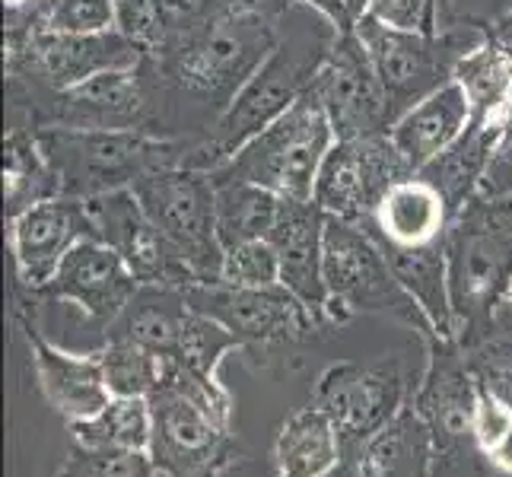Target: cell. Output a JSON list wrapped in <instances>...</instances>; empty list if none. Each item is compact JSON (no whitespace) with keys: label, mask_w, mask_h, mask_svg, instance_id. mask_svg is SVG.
Wrapping results in <instances>:
<instances>
[{"label":"cell","mask_w":512,"mask_h":477,"mask_svg":"<svg viewBox=\"0 0 512 477\" xmlns=\"http://www.w3.org/2000/svg\"><path fill=\"white\" fill-rule=\"evenodd\" d=\"M293 0H201L160 55L147 58L166 102V128L179 99L204 105L210 125L255 70L271 58Z\"/></svg>","instance_id":"cell-1"},{"label":"cell","mask_w":512,"mask_h":477,"mask_svg":"<svg viewBox=\"0 0 512 477\" xmlns=\"http://www.w3.org/2000/svg\"><path fill=\"white\" fill-rule=\"evenodd\" d=\"M287 23V16H284ZM338 39V32L328 20L306 7V20L280 32V42L271 51L249 83L233 96V102L220 112V118L207 131L194 134V147L188 156L191 169H217L226 163L242 144H249L255 134L290 112L293 105L309 93L312 77L319 74L322 61Z\"/></svg>","instance_id":"cell-2"},{"label":"cell","mask_w":512,"mask_h":477,"mask_svg":"<svg viewBox=\"0 0 512 477\" xmlns=\"http://www.w3.org/2000/svg\"><path fill=\"white\" fill-rule=\"evenodd\" d=\"M39 140L64 198L134 188L147 172L188 166L194 134L169 137L150 131H74L39 128Z\"/></svg>","instance_id":"cell-3"},{"label":"cell","mask_w":512,"mask_h":477,"mask_svg":"<svg viewBox=\"0 0 512 477\" xmlns=\"http://www.w3.org/2000/svg\"><path fill=\"white\" fill-rule=\"evenodd\" d=\"M10 121H26L35 128L160 134L166 128V102L160 80L144 58L134 70H105L74 90L10 102Z\"/></svg>","instance_id":"cell-4"},{"label":"cell","mask_w":512,"mask_h":477,"mask_svg":"<svg viewBox=\"0 0 512 477\" xmlns=\"http://www.w3.org/2000/svg\"><path fill=\"white\" fill-rule=\"evenodd\" d=\"M334 140L338 137L325 109L306 93L290 112L255 134L249 144H242L226 163L210 169V175L255 182L290 201H312L315 175Z\"/></svg>","instance_id":"cell-5"},{"label":"cell","mask_w":512,"mask_h":477,"mask_svg":"<svg viewBox=\"0 0 512 477\" xmlns=\"http://www.w3.org/2000/svg\"><path fill=\"white\" fill-rule=\"evenodd\" d=\"M357 35L385 90L392 121L452 80L455 64L484 39L481 23H455L439 35L395 29L376 16H363Z\"/></svg>","instance_id":"cell-6"},{"label":"cell","mask_w":512,"mask_h":477,"mask_svg":"<svg viewBox=\"0 0 512 477\" xmlns=\"http://www.w3.org/2000/svg\"><path fill=\"white\" fill-rule=\"evenodd\" d=\"M150 223L163 236L166 249L194 268H223V245L217 236L214 179L204 169L166 166L134 182Z\"/></svg>","instance_id":"cell-7"},{"label":"cell","mask_w":512,"mask_h":477,"mask_svg":"<svg viewBox=\"0 0 512 477\" xmlns=\"http://www.w3.org/2000/svg\"><path fill=\"white\" fill-rule=\"evenodd\" d=\"M404 179H414V169L398 153L388 131L357 140H334L315 175L312 201L328 217L357 223L373 217L385 191Z\"/></svg>","instance_id":"cell-8"},{"label":"cell","mask_w":512,"mask_h":477,"mask_svg":"<svg viewBox=\"0 0 512 477\" xmlns=\"http://www.w3.org/2000/svg\"><path fill=\"white\" fill-rule=\"evenodd\" d=\"M309 96L325 109L334 137L357 140L392 128L385 90L357 32L338 35L312 77Z\"/></svg>","instance_id":"cell-9"},{"label":"cell","mask_w":512,"mask_h":477,"mask_svg":"<svg viewBox=\"0 0 512 477\" xmlns=\"http://www.w3.org/2000/svg\"><path fill=\"white\" fill-rule=\"evenodd\" d=\"M86 239V217L80 198H45L10 217V245L20 280L45 287L55 280L61 261Z\"/></svg>","instance_id":"cell-10"},{"label":"cell","mask_w":512,"mask_h":477,"mask_svg":"<svg viewBox=\"0 0 512 477\" xmlns=\"http://www.w3.org/2000/svg\"><path fill=\"white\" fill-rule=\"evenodd\" d=\"M134 284L137 274L115 249L96 239H80L48 287L96 318H115L134 296Z\"/></svg>","instance_id":"cell-11"},{"label":"cell","mask_w":512,"mask_h":477,"mask_svg":"<svg viewBox=\"0 0 512 477\" xmlns=\"http://www.w3.org/2000/svg\"><path fill=\"white\" fill-rule=\"evenodd\" d=\"M471 125V109L455 80L443 83L436 93L423 96L408 112H401L388 137L398 147V153L408 159V166L417 172L427 169L439 153H446L458 137Z\"/></svg>","instance_id":"cell-12"},{"label":"cell","mask_w":512,"mask_h":477,"mask_svg":"<svg viewBox=\"0 0 512 477\" xmlns=\"http://www.w3.org/2000/svg\"><path fill=\"white\" fill-rule=\"evenodd\" d=\"M325 220L315 201L284 198L274 233L268 236L280 255V284L293 296L322 299L325 287Z\"/></svg>","instance_id":"cell-13"},{"label":"cell","mask_w":512,"mask_h":477,"mask_svg":"<svg viewBox=\"0 0 512 477\" xmlns=\"http://www.w3.org/2000/svg\"><path fill=\"white\" fill-rule=\"evenodd\" d=\"M452 217L446 198L427 179H404L385 191V198L373 210V223L398 249H423L433 245Z\"/></svg>","instance_id":"cell-14"},{"label":"cell","mask_w":512,"mask_h":477,"mask_svg":"<svg viewBox=\"0 0 512 477\" xmlns=\"http://www.w3.org/2000/svg\"><path fill=\"white\" fill-rule=\"evenodd\" d=\"M39 353V379L48 401L74 420H93L112 404V388L105 382L102 360L74 357V353L55 350L48 344L35 347Z\"/></svg>","instance_id":"cell-15"},{"label":"cell","mask_w":512,"mask_h":477,"mask_svg":"<svg viewBox=\"0 0 512 477\" xmlns=\"http://www.w3.org/2000/svg\"><path fill=\"white\" fill-rule=\"evenodd\" d=\"M452 80L462 86L471 109V125L503 128L509 102H512V55L497 42L484 39L465 51L462 61L455 64Z\"/></svg>","instance_id":"cell-16"},{"label":"cell","mask_w":512,"mask_h":477,"mask_svg":"<svg viewBox=\"0 0 512 477\" xmlns=\"http://www.w3.org/2000/svg\"><path fill=\"white\" fill-rule=\"evenodd\" d=\"M214 179V210H217V236L223 252L242 242L268 239L277 226L284 198L271 188L242 179Z\"/></svg>","instance_id":"cell-17"},{"label":"cell","mask_w":512,"mask_h":477,"mask_svg":"<svg viewBox=\"0 0 512 477\" xmlns=\"http://www.w3.org/2000/svg\"><path fill=\"white\" fill-rule=\"evenodd\" d=\"M497 137H500L497 128L468 125L465 134L458 137L446 153H439L427 169L417 172L420 179H427L443 194L452 214H458L468 201L478 198V188L487 172L490 153L497 147Z\"/></svg>","instance_id":"cell-18"},{"label":"cell","mask_w":512,"mask_h":477,"mask_svg":"<svg viewBox=\"0 0 512 477\" xmlns=\"http://www.w3.org/2000/svg\"><path fill=\"white\" fill-rule=\"evenodd\" d=\"M58 194L61 188L45 159L39 128L26 121H10L4 137V198L10 217Z\"/></svg>","instance_id":"cell-19"},{"label":"cell","mask_w":512,"mask_h":477,"mask_svg":"<svg viewBox=\"0 0 512 477\" xmlns=\"http://www.w3.org/2000/svg\"><path fill=\"white\" fill-rule=\"evenodd\" d=\"M280 287L242 290L223 284V290H207L204 303L207 312H214L229 328L252 334V338H271L296 322V299L293 293H280Z\"/></svg>","instance_id":"cell-20"},{"label":"cell","mask_w":512,"mask_h":477,"mask_svg":"<svg viewBox=\"0 0 512 477\" xmlns=\"http://www.w3.org/2000/svg\"><path fill=\"white\" fill-rule=\"evenodd\" d=\"M334 458H338V443H334L331 423L322 414H296L280 433V477H322L331 471Z\"/></svg>","instance_id":"cell-21"},{"label":"cell","mask_w":512,"mask_h":477,"mask_svg":"<svg viewBox=\"0 0 512 477\" xmlns=\"http://www.w3.org/2000/svg\"><path fill=\"white\" fill-rule=\"evenodd\" d=\"M10 23L48 35H93L115 29V0H32L23 13H7Z\"/></svg>","instance_id":"cell-22"},{"label":"cell","mask_w":512,"mask_h":477,"mask_svg":"<svg viewBox=\"0 0 512 477\" xmlns=\"http://www.w3.org/2000/svg\"><path fill=\"white\" fill-rule=\"evenodd\" d=\"M191 10L188 0H115V29L144 51V58H153Z\"/></svg>","instance_id":"cell-23"},{"label":"cell","mask_w":512,"mask_h":477,"mask_svg":"<svg viewBox=\"0 0 512 477\" xmlns=\"http://www.w3.org/2000/svg\"><path fill=\"white\" fill-rule=\"evenodd\" d=\"M86 443L115 452H144L150 443V411L144 398H112L99 417L80 423Z\"/></svg>","instance_id":"cell-24"},{"label":"cell","mask_w":512,"mask_h":477,"mask_svg":"<svg viewBox=\"0 0 512 477\" xmlns=\"http://www.w3.org/2000/svg\"><path fill=\"white\" fill-rule=\"evenodd\" d=\"M102 369L115 398H144L160 382V357L128 338L102 353Z\"/></svg>","instance_id":"cell-25"},{"label":"cell","mask_w":512,"mask_h":477,"mask_svg":"<svg viewBox=\"0 0 512 477\" xmlns=\"http://www.w3.org/2000/svg\"><path fill=\"white\" fill-rule=\"evenodd\" d=\"M220 280L242 290H268L280 287V255L271 239L242 242L223 252Z\"/></svg>","instance_id":"cell-26"},{"label":"cell","mask_w":512,"mask_h":477,"mask_svg":"<svg viewBox=\"0 0 512 477\" xmlns=\"http://www.w3.org/2000/svg\"><path fill=\"white\" fill-rule=\"evenodd\" d=\"M369 16L395 29H411L423 35H439L443 29L462 23L455 20L452 0H373Z\"/></svg>","instance_id":"cell-27"},{"label":"cell","mask_w":512,"mask_h":477,"mask_svg":"<svg viewBox=\"0 0 512 477\" xmlns=\"http://www.w3.org/2000/svg\"><path fill=\"white\" fill-rule=\"evenodd\" d=\"M512 194V102H509V112H506V121L500 128V137H497V147L490 153V163H487V172L481 179V188H478V198L484 201H506Z\"/></svg>","instance_id":"cell-28"},{"label":"cell","mask_w":512,"mask_h":477,"mask_svg":"<svg viewBox=\"0 0 512 477\" xmlns=\"http://www.w3.org/2000/svg\"><path fill=\"white\" fill-rule=\"evenodd\" d=\"M299 4L315 10L322 20H328L338 35H347V32H357L373 0H299Z\"/></svg>","instance_id":"cell-29"},{"label":"cell","mask_w":512,"mask_h":477,"mask_svg":"<svg viewBox=\"0 0 512 477\" xmlns=\"http://www.w3.org/2000/svg\"><path fill=\"white\" fill-rule=\"evenodd\" d=\"M512 423V411H506V404H500L497 398H484L478 417H474V430H478V439L487 452H493L500 446V439L506 436Z\"/></svg>","instance_id":"cell-30"},{"label":"cell","mask_w":512,"mask_h":477,"mask_svg":"<svg viewBox=\"0 0 512 477\" xmlns=\"http://www.w3.org/2000/svg\"><path fill=\"white\" fill-rule=\"evenodd\" d=\"M493 458H497V465L500 468H506V471H512V423H509V430H506V436L500 439V446L490 452Z\"/></svg>","instance_id":"cell-31"},{"label":"cell","mask_w":512,"mask_h":477,"mask_svg":"<svg viewBox=\"0 0 512 477\" xmlns=\"http://www.w3.org/2000/svg\"><path fill=\"white\" fill-rule=\"evenodd\" d=\"M4 7H7V13H23L32 7V0H4Z\"/></svg>","instance_id":"cell-32"},{"label":"cell","mask_w":512,"mask_h":477,"mask_svg":"<svg viewBox=\"0 0 512 477\" xmlns=\"http://www.w3.org/2000/svg\"><path fill=\"white\" fill-rule=\"evenodd\" d=\"M506 299H509V303H512V280H509V287H506Z\"/></svg>","instance_id":"cell-33"},{"label":"cell","mask_w":512,"mask_h":477,"mask_svg":"<svg viewBox=\"0 0 512 477\" xmlns=\"http://www.w3.org/2000/svg\"><path fill=\"white\" fill-rule=\"evenodd\" d=\"M503 48H506V51H509V55H512V42H509V45H503Z\"/></svg>","instance_id":"cell-34"},{"label":"cell","mask_w":512,"mask_h":477,"mask_svg":"<svg viewBox=\"0 0 512 477\" xmlns=\"http://www.w3.org/2000/svg\"><path fill=\"white\" fill-rule=\"evenodd\" d=\"M188 4H194V7H198V4H201V0H188Z\"/></svg>","instance_id":"cell-35"},{"label":"cell","mask_w":512,"mask_h":477,"mask_svg":"<svg viewBox=\"0 0 512 477\" xmlns=\"http://www.w3.org/2000/svg\"><path fill=\"white\" fill-rule=\"evenodd\" d=\"M509 201H512V194H509Z\"/></svg>","instance_id":"cell-36"}]
</instances>
